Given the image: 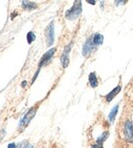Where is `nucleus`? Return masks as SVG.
Here are the masks:
<instances>
[{
	"mask_svg": "<svg viewBox=\"0 0 133 148\" xmlns=\"http://www.w3.org/2000/svg\"><path fill=\"white\" fill-rule=\"evenodd\" d=\"M88 81H89L90 86L91 88H96L98 86V80H97V76H96V73L95 72H91L89 74V76H88Z\"/></svg>",
	"mask_w": 133,
	"mask_h": 148,
	"instance_id": "obj_11",
	"label": "nucleus"
},
{
	"mask_svg": "<svg viewBox=\"0 0 133 148\" xmlns=\"http://www.w3.org/2000/svg\"><path fill=\"white\" fill-rule=\"evenodd\" d=\"M26 83H27V81H23V83H22V86H23V88L26 86Z\"/></svg>",
	"mask_w": 133,
	"mask_h": 148,
	"instance_id": "obj_22",
	"label": "nucleus"
},
{
	"mask_svg": "<svg viewBox=\"0 0 133 148\" xmlns=\"http://www.w3.org/2000/svg\"><path fill=\"white\" fill-rule=\"evenodd\" d=\"M35 39H36V35L34 34V32L30 31V32L27 34V41H28V43H29V44L33 43Z\"/></svg>",
	"mask_w": 133,
	"mask_h": 148,
	"instance_id": "obj_14",
	"label": "nucleus"
},
{
	"mask_svg": "<svg viewBox=\"0 0 133 148\" xmlns=\"http://www.w3.org/2000/svg\"><path fill=\"white\" fill-rule=\"evenodd\" d=\"M109 136H110V133L108 132V131H106V132L101 133V135L99 137H97L96 139V142L95 143H98V144H102L103 145V142L106 141L107 139L109 138Z\"/></svg>",
	"mask_w": 133,
	"mask_h": 148,
	"instance_id": "obj_13",
	"label": "nucleus"
},
{
	"mask_svg": "<svg viewBox=\"0 0 133 148\" xmlns=\"http://www.w3.org/2000/svg\"><path fill=\"white\" fill-rule=\"evenodd\" d=\"M87 2L89 3V4H92V5H94V4H95V3H96V2H95V1H94V0H88Z\"/></svg>",
	"mask_w": 133,
	"mask_h": 148,
	"instance_id": "obj_20",
	"label": "nucleus"
},
{
	"mask_svg": "<svg viewBox=\"0 0 133 148\" xmlns=\"http://www.w3.org/2000/svg\"><path fill=\"white\" fill-rule=\"evenodd\" d=\"M7 148H18V146H16V143H9L8 146H7Z\"/></svg>",
	"mask_w": 133,
	"mask_h": 148,
	"instance_id": "obj_18",
	"label": "nucleus"
},
{
	"mask_svg": "<svg viewBox=\"0 0 133 148\" xmlns=\"http://www.w3.org/2000/svg\"><path fill=\"white\" fill-rule=\"evenodd\" d=\"M36 112H37L36 107H32V108L23 116V118L20 120V123H18V129L23 130V129H25L26 127H28V125L31 123V120L36 115Z\"/></svg>",
	"mask_w": 133,
	"mask_h": 148,
	"instance_id": "obj_2",
	"label": "nucleus"
},
{
	"mask_svg": "<svg viewBox=\"0 0 133 148\" xmlns=\"http://www.w3.org/2000/svg\"><path fill=\"white\" fill-rule=\"evenodd\" d=\"M45 38L47 45L50 46L54 41V22L51 21L45 29Z\"/></svg>",
	"mask_w": 133,
	"mask_h": 148,
	"instance_id": "obj_4",
	"label": "nucleus"
},
{
	"mask_svg": "<svg viewBox=\"0 0 133 148\" xmlns=\"http://www.w3.org/2000/svg\"><path fill=\"white\" fill-rule=\"evenodd\" d=\"M92 42H93L94 46L100 45L103 42V35H101L100 33H95V34L92 35Z\"/></svg>",
	"mask_w": 133,
	"mask_h": 148,
	"instance_id": "obj_9",
	"label": "nucleus"
},
{
	"mask_svg": "<svg viewBox=\"0 0 133 148\" xmlns=\"http://www.w3.org/2000/svg\"><path fill=\"white\" fill-rule=\"evenodd\" d=\"M81 14H82V2L81 1H75L73 6L66 12L64 16L69 21H74L76 18H78Z\"/></svg>",
	"mask_w": 133,
	"mask_h": 148,
	"instance_id": "obj_1",
	"label": "nucleus"
},
{
	"mask_svg": "<svg viewBox=\"0 0 133 148\" xmlns=\"http://www.w3.org/2000/svg\"><path fill=\"white\" fill-rule=\"evenodd\" d=\"M27 148H35V147H34V146L32 145V144H29V145L27 146Z\"/></svg>",
	"mask_w": 133,
	"mask_h": 148,
	"instance_id": "obj_21",
	"label": "nucleus"
},
{
	"mask_svg": "<svg viewBox=\"0 0 133 148\" xmlns=\"http://www.w3.org/2000/svg\"><path fill=\"white\" fill-rule=\"evenodd\" d=\"M118 110H119V104L115 105V106L112 108V110H111L110 114H109V121H110L111 123H114V121H115L116 116H117V114H118Z\"/></svg>",
	"mask_w": 133,
	"mask_h": 148,
	"instance_id": "obj_10",
	"label": "nucleus"
},
{
	"mask_svg": "<svg viewBox=\"0 0 133 148\" xmlns=\"http://www.w3.org/2000/svg\"><path fill=\"white\" fill-rule=\"evenodd\" d=\"M72 49V43L68 44V45L64 46V53H62L60 56V63H62V68H66L68 67V65L70 63V51H71Z\"/></svg>",
	"mask_w": 133,
	"mask_h": 148,
	"instance_id": "obj_5",
	"label": "nucleus"
},
{
	"mask_svg": "<svg viewBox=\"0 0 133 148\" xmlns=\"http://www.w3.org/2000/svg\"><path fill=\"white\" fill-rule=\"evenodd\" d=\"M22 7L26 10H33V9L37 8V4L35 2H32V1H23L22 2Z\"/></svg>",
	"mask_w": 133,
	"mask_h": 148,
	"instance_id": "obj_12",
	"label": "nucleus"
},
{
	"mask_svg": "<svg viewBox=\"0 0 133 148\" xmlns=\"http://www.w3.org/2000/svg\"><path fill=\"white\" fill-rule=\"evenodd\" d=\"M29 141H27V140H25V141H22L21 143L18 144V148H27V146L29 145Z\"/></svg>",
	"mask_w": 133,
	"mask_h": 148,
	"instance_id": "obj_15",
	"label": "nucleus"
},
{
	"mask_svg": "<svg viewBox=\"0 0 133 148\" xmlns=\"http://www.w3.org/2000/svg\"><path fill=\"white\" fill-rule=\"evenodd\" d=\"M123 134H124L125 140L129 143L133 141V123L130 119H127L123 127Z\"/></svg>",
	"mask_w": 133,
	"mask_h": 148,
	"instance_id": "obj_3",
	"label": "nucleus"
},
{
	"mask_svg": "<svg viewBox=\"0 0 133 148\" xmlns=\"http://www.w3.org/2000/svg\"><path fill=\"white\" fill-rule=\"evenodd\" d=\"M95 49V46H94L93 42H92V36L89 37L86 41H85V43L83 44V49H82V55L84 58H87V57H89L90 53H92V51Z\"/></svg>",
	"mask_w": 133,
	"mask_h": 148,
	"instance_id": "obj_6",
	"label": "nucleus"
},
{
	"mask_svg": "<svg viewBox=\"0 0 133 148\" xmlns=\"http://www.w3.org/2000/svg\"><path fill=\"white\" fill-rule=\"evenodd\" d=\"M55 51H56V49L55 47H53V49H50L49 51H47L45 53H44L43 56L41 57V59H40V62H39V69L42 67V66H44V65H46L47 63L49 62V61L52 59L53 55L55 53Z\"/></svg>",
	"mask_w": 133,
	"mask_h": 148,
	"instance_id": "obj_7",
	"label": "nucleus"
},
{
	"mask_svg": "<svg viewBox=\"0 0 133 148\" xmlns=\"http://www.w3.org/2000/svg\"><path fill=\"white\" fill-rule=\"evenodd\" d=\"M5 136V130H1L0 131V140Z\"/></svg>",
	"mask_w": 133,
	"mask_h": 148,
	"instance_id": "obj_19",
	"label": "nucleus"
},
{
	"mask_svg": "<svg viewBox=\"0 0 133 148\" xmlns=\"http://www.w3.org/2000/svg\"><path fill=\"white\" fill-rule=\"evenodd\" d=\"M91 148H103L102 144H98V143H95L91 146Z\"/></svg>",
	"mask_w": 133,
	"mask_h": 148,
	"instance_id": "obj_16",
	"label": "nucleus"
},
{
	"mask_svg": "<svg viewBox=\"0 0 133 148\" xmlns=\"http://www.w3.org/2000/svg\"><path fill=\"white\" fill-rule=\"evenodd\" d=\"M126 3V0H117L116 1V5H122Z\"/></svg>",
	"mask_w": 133,
	"mask_h": 148,
	"instance_id": "obj_17",
	"label": "nucleus"
},
{
	"mask_svg": "<svg viewBox=\"0 0 133 148\" xmlns=\"http://www.w3.org/2000/svg\"><path fill=\"white\" fill-rule=\"evenodd\" d=\"M121 90H122V86H116L115 88H114V90H112V92H110L108 94V95L106 96V101L107 102H111L112 101L113 99H114V98L116 97V96L118 95V94H119L120 92H121Z\"/></svg>",
	"mask_w": 133,
	"mask_h": 148,
	"instance_id": "obj_8",
	"label": "nucleus"
}]
</instances>
